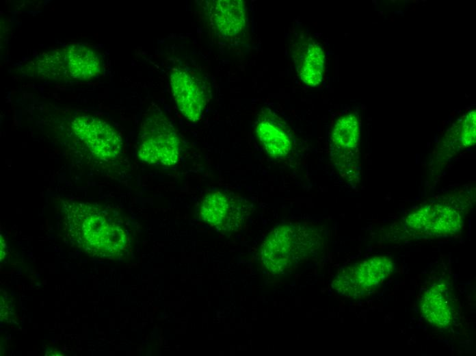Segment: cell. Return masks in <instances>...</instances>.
<instances>
[{
  "mask_svg": "<svg viewBox=\"0 0 476 356\" xmlns=\"http://www.w3.org/2000/svg\"><path fill=\"white\" fill-rule=\"evenodd\" d=\"M393 270V264L387 257H374L339 272L342 286L352 298H360L369 294L388 277Z\"/></svg>",
  "mask_w": 476,
  "mask_h": 356,
  "instance_id": "cell-6",
  "label": "cell"
},
{
  "mask_svg": "<svg viewBox=\"0 0 476 356\" xmlns=\"http://www.w3.org/2000/svg\"><path fill=\"white\" fill-rule=\"evenodd\" d=\"M256 131L259 140L269 155L282 158L291 149V141L284 128L272 120L264 118L259 122Z\"/></svg>",
  "mask_w": 476,
  "mask_h": 356,
  "instance_id": "cell-12",
  "label": "cell"
},
{
  "mask_svg": "<svg viewBox=\"0 0 476 356\" xmlns=\"http://www.w3.org/2000/svg\"><path fill=\"white\" fill-rule=\"evenodd\" d=\"M69 75L76 79H89L100 72V60L97 54L85 45H72L63 51Z\"/></svg>",
  "mask_w": 476,
  "mask_h": 356,
  "instance_id": "cell-11",
  "label": "cell"
},
{
  "mask_svg": "<svg viewBox=\"0 0 476 356\" xmlns=\"http://www.w3.org/2000/svg\"><path fill=\"white\" fill-rule=\"evenodd\" d=\"M475 111H471L466 116L462 129V141L465 147L475 142Z\"/></svg>",
  "mask_w": 476,
  "mask_h": 356,
  "instance_id": "cell-15",
  "label": "cell"
},
{
  "mask_svg": "<svg viewBox=\"0 0 476 356\" xmlns=\"http://www.w3.org/2000/svg\"><path fill=\"white\" fill-rule=\"evenodd\" d=\"M249 215L248 205L241 199L221 191L208 194L201 202L200 218L218 231H237Z\"/></svg>",
  "mask_w": 476,
  "mask_h": 356,
  "instance_id": "cell-4",
  "label": "cell"
},
{
  "mask_svg": "<svg viewBox=\"0 0 476 356\" xmlns=\"http://www.w3.org/2000/svg\"><path fill=\"white\" fill-rule=\"evenodd\" d=\"M209 15L214 28L225 36L238 34L246 24V8L241 0L213 1Z\"/></svg>",
  "mask_w": 476,
  "mask_h": 356,
  "instance_id": "cell-9",
  "label": "cell"
},
{
  "mask_svg": "<svg viewBox=\"0 0 476 356\" xmlns=\"http://www.w3.org/2000/svg\"><path fill=\"white\" fill-rule=\"evenodd\" d=\"M421 307L425 318L433 325L445 328L452 322L451 304L442 284H434L425 292Z\"/></svg>",
  "mask_w": 476,
  "mask_h": 356,
  "instance_id": "cell-10",
  "label": "cell"
},
{
  "mask_svg": "<svg viewBox=\"0 0 476 356\" xmlns=\"http://www.w3.org/2000/svg\"><path fill=\"white\" fill-rule=\"evenodd\" d=\"M359 125L354 114H348L339 118L332 132L333 143L343 149H354L359 141Z\"/></svg>",
  "mask_w": 476,
  "mask_h": 356,
  "instance_id": "cell-14",
  "label": "cell"
},
{
  "mask_svg": "<svg viewBox=\"0 0 476 356\" xmlns=\"http://www.w3.org/2000/svg\"><path fill=\"white\" fill-rule=\"evenodd\" d=\"M180 155L179 139L172 123L163 115H154L143 123L138 156L149 164L171 166Z\"/></svg>",
  "mask_w": 476,
  "mask_h": 356,
  "instance_id": "cell-3",
  "label": "cell"
},
{
  "mask_svg": "<svg viewBox=\"0 0 476 356\" xmlns=\"http://www.w3.org/2000/svg\"><path fill=\"white\" fill-rule=\"evenodd\" d=\"M72 129L97 157L109 160L121 152L122 140L118 133L105 121L91 115L75 118Z\"/></svg>",
  "mask_w": 476,
  "mask_h": 356,
  "instance_id": "cell-5",
  "label": "cell"
},
{
  "mask_svg": "<svg viewBox=\"0 0 476 356\" xmlns=\"http://www.w3.org/2000/svg\"><path fill=\"white\" fill-rule=\"evenodd\" d=\"M406 225L419 235L447 236L458 231L462 217L453 207L440 204L422 207L410 214Z\"/></svg>",
  "mask_w": 476,
  "mask_h": 356,
  "instance_id": "cell-7",
  "label": "cell"
},
{
  "mask_svg": "<svg viewBox=\"0 0 476 356\" xmlns=\"http://www.w3.org/2000/svg\"><path fill=\"white\" fill-rule=\"evenodd\" d=\"M319 246L313 229L300 224H285L274 229L261 245V260L274 273L285 272L303 262Z\"/></svg>",
  "mask_w": 476,
  "mask_h": 356,
  "instance_id": "cell-2",
  "label": "cell"
},
{
  "mask_svg": "<svg viewBox=\"0 0 476 356\" xmlns=\"http://www.w3.org/2000/svg\"><path fill=\"white\" fill-rule=\"evenodd\" d=\"M170 86L181 114L190 121H198L207 103V96L201 81L189 72L176 69L170 75Z\"/></svg>",
  "mask_w": 476,
  "mask_h": 356,
  "instance_id": "cell-8",
  "label": "cell"
},
{
  "mask_svg": "<svg viewBox=\"0 0 476 356\" xmlns=\"http://www.w3.org/2000/svg\"><path fill=\"white\" fill-rule=\"evenodd\" d=\"M324 62L321 48L317 43L310 44L300 71L302 80L310 86L319 84L323 77Z\"/></svg>",
  "mask_w": 476,
  "mask_h": 356,
  "instance_id": "cell-13",
  "label": "cell"
},
{
  "mask_svg": "<svg viewBox=\"0 0 476 356\" xmlns=\"http://www.w3.org/2000/svg\"><path fill=\"white\" fill-rule=\"evenodd\" d=\"M65 213L70 238L86 253L115 259L128 249L124 229L101 206L75 202L67 205Z\"/></svg>",
  "mask_w": 476,
  "mask_h": 356,
  "instance_id": "cell-1",
  "label": "cell"
}]
</instances>
